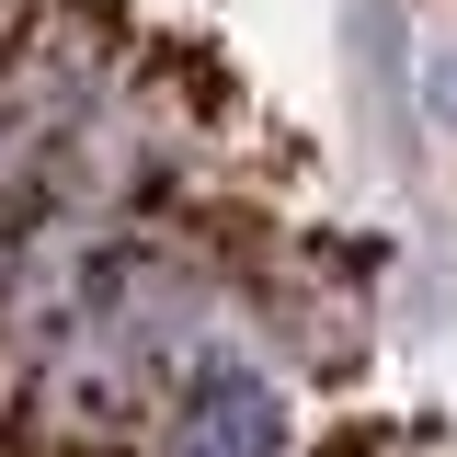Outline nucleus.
I'll return each instance as SVG.
<instances>
[{
  "instance_id": "nucleus-1",
  "label": "nucleus",
  "mask_w": 457,
  "mask_h": 457,
  "mask_svg": "<svg viewBox=\"0 0 457 457\" xmlns=\"http://www.w3.org/2000/svg\"><path fill=\"white\" fill-rule=\"evenodd\" d=\"M275 446H286V400L252 366H206L171 411V457H275Z\"/></svg>"
},
{
  "instance_id": "nucleus-2",
  "label": "nucleus",
  "mask_w": 457,
  "mask_h": 457,
  "mask_svg": "<svg viewBox=\"0 0 457 457\" xmlns=\"http://www.w3.org/2000/svg\"><path fill=\"white\" fill-rule=\"evenodd\" d=\"M332 457H378V446H366V435H343V446H332Z\"/></svg>"
}]
</instances>
